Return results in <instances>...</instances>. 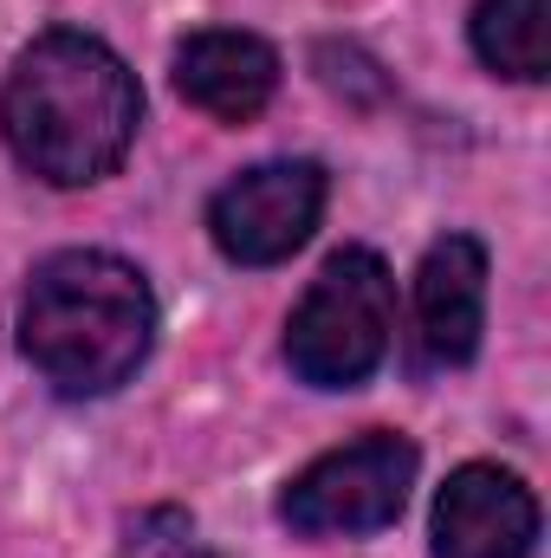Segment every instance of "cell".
<instances>
[{
	"instance_id": "1",
	"label": "cell",
	"mask_w": 551,
	"mask_h": 558,
	"mask_svg": "<svg viewBox=\"0 0 551 558\" xmlns=\"http://www.w3.org/2000/svg\"><path fill=\"white\" fill-rule=\"evenodd\" d=\"M143 124V92L131 65L78 26L39 33L0 92V131L20 169H33L52 189H85L105 182Z\"/></svg>"
},
{
	"instance_id": "2",
	"label": "cell",
	"mask_w": 551,
	"mask_h": 558,
	"mask_svg": "<svg viewBox=\"0 0 551 558\" xmlns=\"http://www.w3.org/2000/svg\"><path fill=\"white\" fill-rule=\"evenodd\" d=\"M156 338L149 279L98 247L39 260L20 299V351L59 397H111L137 377Z\"/></svg>"
},
{
	"instance_id": "3",
	"label": "cell",
	"mask_w": 551,
	"mask_h": 558,
	"mask_svg": "<svg viewBox=\"0 0 551 558\" xmlns=\"http://www.w3.org/2000/svg\"><path fill=\"white\" fill-rule=\"evenodd\" d=\"M396 331V279L370 247H344L285 318V364L311 390H357L390 357Z\"/></svg>"
},
{
	"instance_id": "4",
	"label": "cell",
	"mask_w": 551,
	"mask_h": 558,
	"mask_svg": "<svg viewBox=\"0 0 551 558\" xmlns=\"http://www.w3.org/2000/svg\"><path fill=\"white\" fill-rule=\"evenodd\" d=\"M415 454L409 435H357L331 454H318L311 468H298L279 494V520L305 539H351V533H377L403 513L415 487Z\"/></svg>"
},
{
	"instance_id": "5",
	"label": "cell",
	"mask_w": 551,
	"mask_h": 558,
	"mask_svg": "<svg viewBox=\"0 0 551 558\" xmlns=\"http://www.w3.org/2000/svg\"><path fill=\"white\" fill-rule=\"evenodd\" d=\"M325 215V169L318 162H260L215 189L208 234L234 267H279L292 260Z\"/></svg>"
},
{
	"instance_id": "6",
	"label": "cell",
	"mask_w": 551,
	"mask_h": 558,
	"mask_svg": "<svg viewBox=\"0 0 551 558\" xmlns=\"http://www.w3.org/2000/svg\"><path fill=\"white\" fill-rule=\"evenodd\" d=\"M539 500L519 474L467 461L434 494V558H532Z\"/></svg>"
},
{
	"instance_id": "7",
	"label": "cell",
	"mask_w": 551,
	"mask_h": 558,
	"mask_svg": "<svg viewBox=\"0 0 551 558\" xmlns=\"http://www.w3.org/2000/svg\"><path fill=\"white\" fill-rule=\"evenodd\" d=\"M487 331V247L474 234H441L415 274V364L461 371Z\"/></svg>"
},
{
	"instance_id": "8",
	"label": "cell",
	"mask_w": 551,
	"mask_h": 558,
	"mask_svg": "<svg viewBox=\"0 0 551 558\" xmlns=\"http://www.w3.org/2000/svg\"><path fill=\"white\" fill-rule=\"evenodd\" d=\"M175 92L221 118V124H247L273 105L279 92V52L260 33H234V26H208V33H188L175 46Z\"/></svg>"
},
{
	"instance_id": "9",
	"label": "cell",
	"mask_w": 551,
	"mask_h": 558,
	"mask_svg": "<svg viewBox=\"0 0 551 558\" xmlns=\"http://www.w3.org/2000/svg\"><path fill=\"white\" fill-rule=\"evenodd\" d=\"M551 0H474V20H467V39L480 52L487 72L500 78H519V85H539L551 72Z\"/></svg>"
},
{
	"instance_id": "10",
	"label": "cell",
	"mask_w": 551,
	"mask_h": 558,
	"mask_svg": "<svg viewBox=\"0 0 551 558\" xmlns=\"http://www.w3.org/2000/svg\"><path fill=\"white\" fill-rule=\"evenodd\" d=\"M118 558H215V553H208L201 526H195L182 507H149V513H137V520L124 526Z\"/></svg>"
}]
</instances>
